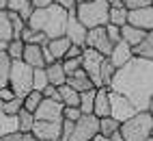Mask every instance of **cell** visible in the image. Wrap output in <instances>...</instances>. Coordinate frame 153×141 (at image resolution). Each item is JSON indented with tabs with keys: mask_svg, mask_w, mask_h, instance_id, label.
Here are the masks:
<instances>
[{
	"mask_svg": "<svg viewBox=\"0 0 153 141\" xmlns=\"http://www.w3.org/2000/svg\"><path fill=\"white\" fill-rule=\"evenodd\" d=\"M114 74H117V67L110 63V59L106 57V61H104V65H101V87H110V83H112V78H114Z\"/></svg>",
	"mask_w": 153,
	"mask_h": 141,
	"instance_id": "cell-34",
	"label": "cell"
},
{
	"mask_svg": "<svg viewBox=\"0 0 153 141\" xmlns=\"http://www.w3.org/2000/svg\"><path fill=\"white\" fill-rule=\"evenodd\" d=\"M129 20V9L121 2V0H112L110 2V24L123 28Z\"/></svg>",
	"mask_w": 153,
	"mask_h": 141,
	"instance_id": "cell-17",
	"label": "cell"
},
{
	"mask_svg": "<svg viewBox=\"0 0 153 141\" xmlns=\"http://www.w3.org/2000/svg\"><path fill=\"white\" fill-rule=\"evenodd\" d=\"M119 135L123 141H147L153 135V113L151 111H138V113L121 124Z\"/></svg>",
	"mask_w": 153,
	"mask_h": 141,
	"instance_id": "cell-4",
	"label": "cell"
},
{
	"mask_svg": "<svg viewBox=\"0 0 153 141\" xmlns=\"http://www.w3.org/2000/svg\"><path fill=\"white\" fill-rule=\"evenodd\" d=\"M149 111H151V113H153V98H151V104H149Z\"/></svg>",
	"mask_w": 153,
	"mask_h": 141,
	"instance_id": "cell-50",
	"label": "cell"
},
{
	"mask_svg": "<svg viewBox=\"0 0 153 141\" xmlns=\"http://www.w3.org/2000/svg\"><path fill=\"white\" fill-rule=\"evenodd\" d=\"M0 141H37V139H35V135H33V133H19V130H17V133L4 135Z\"/></svg>",
	"mask_w": 153,
	"mask_h": 141,
	"instance_id": "cell-38",
	"label": "cell"
},
{
	"mask_svg": "<svg viewBox=\"0 0 153 141\" xmlns=\"http://www.w3.org/2000/svg\"><path fill=\"white\" fill-rule=\"evenodd\" d=\"M147 141H153V135H151V137H149V139H147Z\"/></svg>",
	"mask_w": 153,
	"mask_h": 141,
	"instance_id": "cell-52",
	"label": "cell"
},
{
	"mask_svg": "<svg viewBox=\"0 0 153 141\" xmlns=\"http://www.w3.org/2000/svg\"><path fill=\"white\" fill-rule=\"evenodd\" d=\"M50 85L48 80V74H45V67H39L35 69V78H33V89H37V91H43V89Z\"/></svg>",
	"mask_w": 153,
	"mask_h": 141,
	"instance_id": "cell-36",
	"label": "cell"
},
{
	"mask_svg": "<svg viewBox=\"0 0 153 141\" xmlns=\"http://www.w3.org/2000/svg\"><path fill=\"white\" fill-rule=\"evenodd\" d=\"M30 2H33L35 9H45L50 5H54V0H30Z\"/></svg>",
	"mask_w": 153,
	"mask_h": 141,
	"instance_id": "cell-46",
	"label": "cell"
},
{
	"mask_svg": "<svg viewBox=\"0 0 153 141\" xmlns=\"http://www.w3.org/2000/svg\"><path fill=\"white\" fill-rule=\"evenodd\" d=\"M127 24L138 26V28H142V31L151 33L153 31V7H142V9H134V11H129Z\"/></svg>",
	"mask_w": 153,
	"mask_h": 141,
	"instance_id": "cell-13",
	"label": "cell"
},
{
	"mask_svg": "<svg viewBox=\"0 0 153 141\" xmlns=\"http://www.w3.org/2000/svg\"><path fill=\"white\" fill-rule=\"evenodd\" d=\"M54 2H56V5H60V7H65L67 11H74L76 5H78L76 0H54Z\"/></svg>",
	"mask_w": 153,
	"mask_h": 141,
	"instance_id": "cell-45",
	"label": "cell"
},
{
	"mask_svg": "<svg viewBox=\"0 0 153 141\" xmlns=\"http://www.w3.org/2000/svg\"><path fill=\"white\" fill-rule=\"evenodd\" d=\"M67 85H69L71 89H76L78 93H84V91H91V89H97L84 69H78L74 76H69V78H67Z\"/></svg>",
	"mask_w": 153,
	"mask_h": 141,
	"instance_id": "cell-18",
	"label": "cell"
},
{
	"mask_svg": "<svg viewBox=\"0 0 153 141\" xmlns=\"http://www.w3.org/2000/svg\"><path fill=\"white\" fill-rule=\"evenodd\" d=\"M2 109H4V113L9 115V117H17V113L24 109V98H11L9 102H4L2 104Z\"/></svg>",
	"mask_w": 153,
	"mask_h": 141,
	"instance_id": "cell-35",
	"label": "cell"
},
{
	"mask_svg": "<svg viewBox=\"0 0 153 141\" xmlns=\"http://www.w3.org/2000/svg\"><path fill=\"white\" fill-rule=\"evenodd\" d=\"M11 98H15V93L11 91V87H4V89H0V100H2V104L9 102Z\"/></svg>",
	"mask_w": 153,
	"mask_h": 141,
	"instance_id": "cell-44",
	"label": "cell"
},
{
	"mask_svg": "<svg viewBox=\"0 0 153 141\" xmlns=\"http://www.w3.org/2000/svg\"><path fill=\"white\" fill-rule=\"evenodd\" d=\"M82 52H84V48H80V46H71L65 59H76V57H82ZM65 59H63V61H65Z\"/></svg>",
	"mask_w": 153,
	"mask_h": 141,
	"instance_id": "cell-43",
	"label": "cell"
},
{
	"mask_svg": "<svg viewBox=\"0 0 153 141\" xmlns=\"http://www.w3.org/2000/svg\"><path fill=\"white\" fill-rule=\"evenodd\" d=\"M134 57L147 59V61H153V31L147 33V37L142 39V44L134 48Z\"/></svg>",
	"mask_w": 153,
	"mask_h": 141,
	"instance_id": "cell-24",
	"label": "cell"
},
{
	"mask_svg": "<svg viewBox=\"0 0 153 141\" xmlns=\"http://www.w3.org/2000/svg\"><path fill=\"white\" fill-rule=\"evenodd\" d=\"M121 37H123V41H127L131 48H136L142 44V39L147 37V31H142L138 26H131V24H125L121 28Z\"/></svg>",
	"mask_w": 153,
	"mask_h": 141,
	"instance_id": "cell-22",
	"label": "cell"
},
{
	"mask_svg": "<svg viewBox=\"0 0 153 141\" xmlns=\"http://www.w3.org/2000/svg\"><path fill=\"white\" fill-rule=\"evenodd\" d=\"M106 33H108V37H110L112 44H119L121 39H123V37H121V28L114 26V24H108V26H106Z\"/></svg>",
	"mask_w": 153,
	"mask_h": 141,
	"instance_id": "cell-41",
	"label": "cell"
},
{
	"mask_svg": "<svg viewBox=\"0 0 153 141\" xmlns=\"http://www.w3.org/2000/svg\"><path fill=\"white\" fill-rule=\"evenodd\" d=\"M22 39H24V44H33V46H45V44L50 41L45 33H41V31H33L28 24H26L24 33H22Z\"/></svg>",
	"mask_w": 153,
	"mask_h": 141,
	"instance_id": "cell-25",
	"label": "cell"
},
{
	"mask_svg": "<svg viewBox=\"0 0 153 141\" xmlns=\"http://www.w3.org/2000/svg\"><path fill=\"white\" fill-rule=\"evenodd\" d=\"M41 102H43V93H41V91H37V89H33V91H30V93L24 98V109L30 111V113H35Z\"/></svg>",
	"mask_w": 153,
	"mask_h": 141,
	"instance_id": "cell-33",
	"label": "cell"
},
{
	"mask_svg": "<svg viewBox=\"0 0 153 141\" xmlns=\"http://www.w3.org/2000/svg\"><path fill=\"white\" fill-rule=\"evenodd\" d=\"M22 61L28 63L33 69H39V67H45V57H43V46H33V44H26L24 48V57Z\"/></svg>",
	"mask_w": 153,
	"mask_h": 141,
	"instance_id": "cell-16",
	"label": "cell"
},
{
	"mask_svg": "<svg viewBox=\"0 0 153 141\" xmlns=\"http://www.w3.org/2000/svg\"><path fill=\"white\" fill-rule=\"evenodd\" d=\"M63 111H65V104L60 100L43 98V102L35 111V119H41V122H63Z\"/></svg>",
	"mask_w": 153,
	"mask_h": 141,
	"instance_id": "cell-9",
	"label": "cell"
},
{
	"mask_svg": "<svg viewBox=\"0 0 153 141\" xmlns=\"http://www.w3.org/2000/svg\"><path fill=\"white\" fill-rule=\"evenodd\" d=\"M95 93L97 89H91V91L80 93V111L84 115H93V106H95Z\"/></svg>",
	"mask_w": 153,
	"mask_h": 141,
	"instance_id": "cell-31",
	"label": "cell"
},
{
	"mask_svg": "<svg viewBox=\"0 0 153 141\" xmlns=\"http://www.w3.org/2000/svg\"><path fill=\"white\" fill-rule=\"evenodd\" d=\"M76 2H78V5H80V2H91V0H76Z\"/></svg>",
	"mask_w": 153,
	"mask_h": 141,
	"instance_id": "cell-51",
	"label": "cell"
},
{
	"mask_svg": "<svg viewBox=\"0 0 153 141\" xmlns=\"http://www.w3.org/2000/svg\"><path fill=\"white\" fill-rule=\"evenodd\" d=\"M110 2H112V0H110Z\"/></svg>",
	"mask_w": 153,
	"mask_h": 141,
	"instance_id": "cell-53",
	"label": "cell"
},
{
	"mask_svg": "<svg viewBox=\"0 0 153 141\" xmlns=\"http://www.w3.org/2000/svg\"><path fill=\"white\" fill-rule=\"evenodd\" d=\"M84 113L80 111V106H65L63 111V119H69V122H78Z\"/></svg>",
	"mask_w": 153,
	"mask_h": 141,
	"instance_id": "cell-39",
	"label": "cell"
},
{
	"mask_svg": "<svg viewBox=\"0 0 153 141\" xmlns=\"http://www.w3.org/2000/svg\"><path fill=\"white\" fill-rule=\"evenodd\" d=\"M108 59H110V63L119 69V67H123L127 61H131V59H134V48H131L127 41H123V39H121L119 44H114V48H112V52H110Z\"/></svg>",
	"mask_w": 153,
	"mask_h": 141,
	"instance_id": "cell-14",
	"label": "cell"
},
{
	"mask_svg": "<svg viewBox=\"0 0 153 141\" xmlns=\"http://www.w3.org/2000/svg\"><path fill=\"white\" fill-rule=\"evenodd\" d=\"M11 133H17V117H9L2 109V100H0V139Z\"/></svg>",
	"mask_w": 153,
	"mask_h": 141,
	"instance_id": "cell-23",
	"label": "cell"
},
{
	"mask_svg": "<svg viewBox=\"0 0 153 141\" xmlns=\"http://www.w3.org/2000/svg\"><path fill=\"white\" fill-rule=\"evenodd\" d=\"M67 20H69V11L54 2L45 9H35V13L28 20V26L33 31L45 33L48 39H58V37H65Z\"/></svg>",
	"mask_w": 153,
	"mask_h": 141,
	"instance_id": "cell-2",
	"label": "cell"
},
{
	"mask_svg": "<svg viewBox=\"0 0 153 141\" xmlns=\"http://www.w3.org/2000/svg\"><path fill=\"white\" fill-rule=\"evenodd\" d=\"M7 11H9V13H17V15L28 24L30 15L35 13V7H33L30 0H9V2H7Z\"/></svg>",
	"mask_w": 153,
	"mask_h": 141,
	"instance_id": "cell-20",
	"label": "cell"
},
{
	"mask_svg": "<svg viewBox=\"0 0 153 141\" xmlns=\"http://www.w3.org/2000/svg\"><path fill=\"white\" fill-rule=\"evenodd\" d=\"M136 113H138L136 106L131 104L125 96H121V93L110 89V117H114L119 124H123L127 119H131Z\"/></svg>",
	"mask_w": 153,
	"mask_h": 141,
	"instance_id": "cell-8",
	"label": "cell"
},
{
	"mask_svg": "<svg viewBox=\"0 0 153 141\" xmlns=\"http://www.w3.org/2000/svg\"><path fill=\"white\" fill-rule=\"evenodd\" d=\"M110 89L125 96L136 111H149L153 98V61L134 57L123 67L117 69Z\"/></svg>",
	"mask_w": 153,
	"mask_h": 141,
	"instance_id": "cell-1",
	"label": "cell"
},
{
	"mask_svg": "<svg viewBox=\"0 0 153 141\" xmlns=\"http://www.w3.org/2000/svg\"><path fill=\"white\" fill-rule=\"evenodd\" d=\"M30 133L35 135L37 141H60L63 122H41V119H35V126Z\"/></svg>",
	"mask_w": 153,
	"mask_h": 141,
	"instance_id": "cell-10",
	"label": "cell"
},
{
	"mask_svg": "<svg viewBox=\"0 0 153 141\" xmlns=\"http://www.w3.org/2000/svg\"><path fill=\"white\" fill-rule=\"evenodd\" d=\"M86 35H88V28L76 17V9L69 11V20H67V28H65V37L71 39L74 46L80 48H86Z\"/></svg>",
	"mask_w": 153,
	"mask_h": 141,
	"instance_id": "cell-12",
	"label": "cell"
},
{
	"mask_svg": "<svg viewBox=\"0 0 153 141\" xmlns=\"http://www.w3.org/2000/svg\"><path fill=\"white\" fill-rule=\"evenodd\" d=\"M129 11H134V9H142V7H151L153 0H121Z\"/></svg>",
	"mask_w": 153,
	"mask_h": 141,
	"instance_id": "cell-40",
	"label": "cell"
},
{
	"mask_svg": "<svg viewBox=\"0 0 153 141\" xmlns=\"http://www.w3.org/2000/svg\"><path fill=\"white\" fill-rule=\"evenodd\" d=\"M45 74H48L50 85H54V87L67 85V72H65V67H63V61H54L52 65H48L45 67Z\"/></svg>",
	"mask_w": 153,
	"mask_h": 141,
	"instance_id": "cell-21",
	"label": "cell"
},
{
	"mask_svg": "<svg viewBox=\"0 0 153 141\" xmlns=\"http://www.w3.org/2000/svg\"><path fill=\"white\" fill-rule=\"evenodd\" d=\"M93 115H97L99 119L101 117H110V87H97Z\"/></svg>",
	"mask_w": 153,
	"mask_h": 141,
	"instance_id": "cell-15",
	"label": "cell"
},
{
	"mask_svg": "<svg viewBox=\"0 0 153 141\" xmlns=\"http://www.w3.org/2000/svg\"><path fill=\"white\" fill-rule=\"evenodd\" d=\"M24 39H11L9 41V48H7V54L13 59V61H22V57H24Z\"/></svg>",
	"mask_w": 153,
	"mask_h": 141,
	"instance_id": "cell-32",
	"label": "cell"
},
{
	"mask_svg": "<svg viewBox=\"0 0 153 141\" xmlns=\"http://www.w3.org/2000/svg\"><path fill=\"white\" fill-rule=\"evenodd\" d=\"M11 65L13 59L7 52H0V89L9 87V76H11Z\"/></svg>",
	"mask_w": 153,
	"mask_h": 141,
	"instance_id": "cell-27",
	"label": "cell"
},
{
	"mask_svg": "<svg viewBox=\"0 0 153 141\" xmlns=\"http://www.w3.org/2000/svg\"><path fill=\"white\" fill-rule=\"evenodd\" d=\"M112 141H123V137H121V135H119V133H117V135H114V137H112Z\"/></svg>",
	"mask_w": 153,
	"mask_h": 141,
	"instance_id": "cell-49",
	"label": "cell"
},
{
	"mask_svg": "<svg viewBox=\"0 0 153 141\" xmlns=\"http://www.w3.org/2000/svg\"><path fill=\"white\" fill-rule=\"evenodd\" d=\"M74 46L71 44V39L69 37H58V39H50V41L45 44V48L52 52V57L56 59V61H63V59L67 57L69 52V48Z\"/></svg>",
	"mask_w": 153,
	"mask_h": 141,
	"instance_id": "cell-19",
	"label": "cell"
},
{
	"mask_svg": "<svg viewBox=\"0 0 153 141\" xmlns=\"http://www.w3.org/2000/svg\"><path fill=\"white\" fill-rule=\"evenodd\" d=\"M119 128H121V124L117 122L114 117H101L99 119V135H104V137H114L117 133H119Z\"/></svg>",
	"mask_w": 153,
	"mask_h": 141,
	"instance_id": "cell-29",
	"label": "cell"
},
{
	"mask_svg": "<svg viewBox=\"0 0 153 141\" xmlns=\"http://www.w3.org/2000/svg\"><path fill=\"white\" fill-rule=\"evenodd\" d=\"M13 39V22L9 11H0V41H11Z\"/></svg>",
	"mask_w": 153,
	"mask_h": 141,
	"instance_id": "cell-26",
	"label": "cell"
},
{
	"mask_svg": "<svg viewBox=\"0 0 153 141\" xmlns=\"http://www.w3.org/2000/svg\"><path fill=\"white\" fill-rule=\"evenodd\" d=\"M41 93H43V98H50V100H60V96H58V87H54V85H48Z\"/></svg>",
	"mask_w": 153,
	"mask_h": 141,
	"instance_id": "cell-42",
	"label": "cell"
},
{
	"mask_svg": "<svg viewBox=\"0 0 153 141\" xmlns=\"http://www.w3.org/2000/svg\"><path fill=\"white\" fill-rule=\"evenodd\" d=\"M106 57L97 52L93 48H84L82 52V69L88 74V78L93 80L95 87H101V65H104Z\"/></svg>",
	"mask_w": 153,
	"mask_h": 141,
	"instance_id": "cell-6",
	"label": "cell"
},
{
	"mask_svg": "<svg viewBox=\"0 0 153 141\" xmlns=\"http://www.w3.org/2000/svg\"><path fill=\"white\" fill-rule=\"evenodd\" d=\"M33 126H35V113L22 109L17 113V130H19V133H30Z\"/></svg>",
	"mask_w": 153,
	"mask_h": 141,
	"instance_id": "cell-30",
	"label": "cell"
},
{
	"mask_svg": "<svg viewBox=\"0 0 153 141\" xmlns=\"http://www.w3.org/2000/svg\"><path fill=\"white\" fill-rule=\"evenodd\" d=\"M7 2L9 0H0V11H7Z\"/></svg>",
	"mask_w": 153,
	"mask_h": 141,
	"instance_id": "cell-48",
	"label": "cell"
},
{
	"mask_svg": "<svg viewBox=\"0 0 153 141\" xmlns=\"http://www.w3.org/2000/svg\"><path fill=\"white\" fill-rule=\"evenodd\" d=\"M95 135H99V117L97 115H82L74 124L69 141H91Z\"/></svg>",
	"mask_w": 153,
	"mask_h": 141,
	"instance_id": "cell-7",
	"label": "cell"
},
{
	"mask_svg": "<svg viewBox=\"0 0 153 141\" xmlns=\"http://www.w3.org/2000/svg\"><path fill=\"white\" fill-rule=\"evenodd\" d=\"M58 96H60V102L65 106H80V93L76 89H71L69 85L58 87Z\"/></svg>",
	"mask_w": 153,
	"mask_h": 141,
	"instance_id": "cell-28",
	"label": "cell"
},
{
	"mask_svg": "<svg viewBox=\"0 0 153 141\" xmlns=\"http://www.w3.org/2000/svg\"><path fill=\"white\" fill-rule=\"evenodd\" d=\"M33 78L35 69L24 61H13L11 65V76H9V87L17 98H26L33 91Z\"/></svg>",
	"mask_w": 153,
	"mask_h": 141,
	"instance_id": "cell-5",
	"label": "cell"
},
{
	"mask_svg": "<svg viewBox=\"0 0 153 141\" xmlns=\"http://www.w3.org/2000/svg\"><path fill=\"white\" fill-rule=\"evenodd\" d=\"M76 17L88 31L110 24V0H91L76 5Z\"/></svg>",
	"mask_w": 153,
	"mask_h": 141,
	"instance_id": "cell-3",
	"label": "cell"
},
{
	"mask_svg": "<svg viewBox=\"0 0 153 141\" xmlns=\"http://www.w3.org/2000/svg\"><path fill=\"white\" fill-rule=\"evenodd\" d=\"M86 48H93L97 52H101L104 57H110L114 44L110 41V37L106 33V26H99V28H91L88 35H86Z\"/></svg>",
	"mask_w": 153,
	"mask_h": 141,
	"instance_id": "cell-11",
	"label": "cell"
},
{
	"mask_svg": "<svg viewBox=\"0 0 153 141\" xmlns=\"http://www.w3.org/2000/svg\"><path fill=\"white\" fill-rule=\"evenodd\" d=\"M63 67H65V72H67V78H69V76H74L78 69H82V57L65 59V61H63Z\"/></svg>",
	"mask_w": 153,
	"mask_h": 141,
	"instance_id": "cell-37",
	"label": "cell"
},
{
	"mask_svg": "<svg viewBox=\"0 0 153 141\" xmlns=\"http://www.w3.org/2000/svg\"><path fill=\"white\" fill-rule=\"evenodd\" d=\"M151 7H153V5H151Z\"/></svg>",
	"mask_w": 153,
	"mask_h": 141,
	"instance_id": "cell-54",
	"label": "cell"
},
{
	"mask_svg": "<svg viewBox=\"0 0 153 141\" xmlns=\"http://www.w3.org/2000/svg\"><path fill=\"white\" fill-rule=\"evenodd\" d=\"M91 141H112V139H110V137H104V135H95Z\"/></svg>",
	"mask_w": 153,
	"mask_h": 141,
	"instance_id": "cell-47",
	"label": "cell"
}]
</instances>
